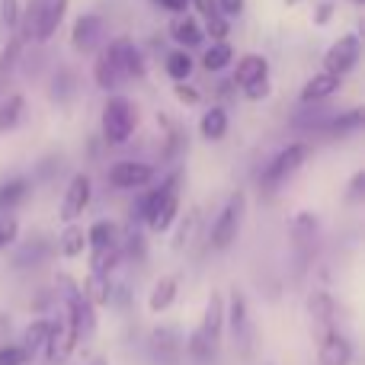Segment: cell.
I'll use <instances>...</instances> for the list:
<instances>
[{
  "instance_id": "6da1fadb",
  "label": "cell",
  "mask_w": 365,
  "mask_h": 365,
  "mask_svg": "<svg viewBox=\"0 0 365 365\" xmlns=\"http://www.w3.org/2000/svg\"><path fill=\"white\" fill-rule=\"evenodd\" d=\"M58 285H61V292H64V302H68V336L74 340V346L81 340H87L90 334H93V327H96V317H93V304L83 298V292L77 289L74 282H71L68 276H61L58 279Z\"/></svg>"
},
{
  "instance_id": "7a4b0ae2",
  "label": "cell",
  "mask_w": 365,
  "mask_h": 365,
  "mask_svg": "<svg viewBox=\"0 0 365 365\" xmlns=\"http://www.w3.org/2000/svg\"><path fill=\"white\" fill-rule=\"evenodd\" d=\"M244 212H247L244 192H234L231 199L225 202V208L218 212V218L212 221V231H208V247H215V250H227V247L237 240V231H240V221H244Z\"/></svg>"
},
{
  "instance_id": "3957f363",
  "label": "cell",
  "mask_w": 365,
  "mask_h": 365,
  "mask_svg": "<svg viewBox=\"0 0 365 365\" xmlns=\"http://www.w3.org/2000/svg\"><path fill=\"white\" fill-rule=\"evenodd\" d=\"M135 109L125 96H109L103 106V135L109 145H125L135 132Z\"/></svg>"
},
{
  "instance_id": "277c9868",
  "label": "cell",
  "mask_w": 365,
  "mask_h": 365,
  "mask_svg": "<svg viewBox=\"0 0 365 365\" xmlns=\"http://www.w3.org/2000/svg\"><path fill=\"white\" fill-rule=\"evenodd\" d=\"M308 160V145H302V141H295V145L282 148V151L276 154V158L269 160V167L263 170V180H259V186L266 189V192H272V189H279L285 180L292 177V173L298 170V167Z\"/></svg>"
},
{
  "instance_id": "5b68a950",
  "label": "cell",
  "mask_w": 365,
  "mask_h": 365,
  "mask_svg": "<svg viewBox=\"0 0 365 365\" xmlns=\"http://www.w3.org/2000/svg\"><path fill=\"white\" fill-rule=\"evenodd\" d=\"M359 36L356 32H346L343 38H336L334 45H330V51L324 55V74H334L343 81V74L346 71H353V64L359 61Z\"/></svg>"
},
{
  "instance_id": "8992f818",
  "label": "cell",
  "mask_w": 365,
  "mask_h": 365,
  "mask_svg": "<svg viewBox=\"0 0 365 365\" xmlns=\"http://www.w3.org/2000/svg\"><path fill=\"white\" fill-rule=\"evenodd\" d=\"M106 58L115 64V71H119L122 77H145V58L135 48L132 38H115V42H109Z\"/></svg>"
},
{
  "instance_id": "52a82bcc",
  "label": "cell",
  "mask_w": 365,
  "mask_h": 365,
  "mask_svg": "<svg viewBox=\"0 0 365 365\" xmlns=\"http://www.w3.org/2000/svg\"><path fill=\"white\" fill-rule=\"evenodd\" d=\"M317 225H321V221H317L314 212H298L295 218H292V244H295V250H298V266H304L308 253L314 250Z\"/></svg>"
},
{
  "instance_id": "ba28073f",
  "label": "cell",
  "mask_w": 365,
  "mask_h": 365,
  "mask_svg": "<svg viewBox=\"0 0 365 365\" xmlns=\"http://www.w3.org/2000/svg\"><path fill=\"white\" fill-rule=\"evenodd\" d=\"M151 177L154 170L148 164H141V160H119V164L109 167V182L115 189H138L145 182H151Z\"/></svg>"
},
{
  "instance_id": "9c48e42d",
  "label": "cell",
  "mask_w": 365,
  "mask_h": 365,
  "mask_svg": "<svg viewBox=\"0 0 365 365\" xmlns=\"http://www.w3.org/2000/svg\"><path fill=\"white\" fill-rule=\"evenodd\" d=\"M90 189H93V182H90L87 173H77V177L71 180L68 192H64V199H61V221L71 225L77 215H83V208H87V202H90Z\"/></svg>"
},
{
  "instance_id": "30bf717a",
  "label": "cell",
  "mask_w": 365,
  "mask_h": 365,
  "mask_svg": "<svg viewBox=\"0 0 365 365\" xmlns=\"http://www.w3.org/2000/svg\"><path fill=\"white\" fill-rule=\"evenodd\" d=\"M71 42H74L77 51H96V45L103 42V19L93 16V13L81 16L71 29Z\"/></svg>"
},
{
  "instance_id": "8fae6325",
  "label": "cell",
  "mask_w": 365,
  "mask_h": 365,
  "mask_svg": "<svg viewBox=\"0 0 365 365\" xmlns=\"http://www.w3.org/2000/svg\"><path fill=\"white\" fill-rule=\"evenodd\" d=\"M231 330H234V343H237L244 353H250V314H247V302L237 289L231 292Z\"/></svg>"
},
{
  "instance_id": "7c38bea8",
  "label": "cell",
  "mask_w": 365,
  "mask_h": 365,
  "mask_svg": "<svg viewBox=\"0 0 365 365\" xmlns=\"http://www.w3.org/2000/svg\"><path fill=\"white\" fill-rule=\"evenodd\" d=\"M353 362V343L340 330H327L321 340V365H349Z\"/></svg>"
},
{
  "instance_id": "4fadbf2b",
  "label": "cell",
  "mask_w": 365,
  "mask_h": 365,
  "mask_svg": "<svg viewBox=\"0 0 365 365\" xmlns=\"http://www.w3.org/2000/svg\"><path fill=\"white\" fill-rule=\"evenodd\" d=\"M151 349H154V359L160 365H177L180 362V340H177V330L173 327H158L151 336Z\"/></svg>"
},
{
  "instance_id": "5bb4252c",
  "label": "cell",
  "mask_w": 365,
  "mask_h": 365,
  "mask_svg": "<svg viewBox=\"0 0 365 365\" xmlns=\"http://www.w3.org/2000/svg\"><path fill=\"white\" fill-rule=\"evenodd\" d=\"M336 90H340V77H334V74H314L308 83H304V90H302V103L304 106H314V103H324L327 96H334Z\"/></svg>"
},
{
  "instance_id": "9a60e30c",
  "label": "cell",
  "mask_w": 365,
  "mask_h": 365,
  "mask_svg": "<svg viewBox=\"0 0 365 365\" xmlns=\"http://www.w3.org/2000/svg\"><path fill=\"white\" fill-rule=\"evenodd\" d=\"M269 77V64H266L263 55H244L237 61V74H234V81L240 83V87H253V83L266 81Z\"/></svg>"
},
{
  "instance_id": "2e32d148",
  "label": "cell",
  "mask_w": 365,
  "mask_h": 365,
  "mask_svg": "<svg viewBox=\"0 0 365 365\" xmlns=\"http://www.w3.org/2000/svg\"><path fill=\"white\" fill-rule=\"evenodd\" d=\"M221 324H225V304H221V295H212V298H208L205 317H202V324H199V334L205 336L208 343H215V346H218Z\"/></svg>"
},
{
  "instance_id": "e0dca14e",
  "label": "cell",
  "mask_w": 365,
  "mask_h": 365,
  "mask_svg": "<svg viewBox=\"0 0 365 365\" xmlns=\"http://www.w3.org/2000/svg\"><path fill=\"white\" fill-rule=\"evenodd\" d=\"M48 253H51L48 240H45V237H32L29 244H23L16 250V257H13V266H16V269H29V266L45 263V259H48Z\"/></svg>"
},
{
  "instance_id": "ac0fdd59",
  "label": "cell",
  "mask_w": 365,
  "mask_h": 365,
  "mask_svg": "<svg viewBox=\"0 0 365 365\" xmlns=\"http://www.w3.org/2000/svg\"><path fill=\"white\" fill-rule=\"evenodd\" d=\"M170 36L177 45H186V48H195V45H202V29L199 23H195L189 13H182V16L170 19ZM182 48V51H186Z\"/></svg>"
},
{
  "instance_id": "d6986e66",
  "label": "cell",
  "mask_w": 365,
  "mask_h": 365,
  "mask_svg": "<svg viewBox=\"0 0 365 365\" xmlns=\"http://www.w3.org/2000/svg\"><path fill=\"white\" fill-rule=\"evenodd\" d=\"M26 195H29V180L26 177L4 180L0 182V215H10V208H16Z\"/></svg>"
},
{
  "instance_id": "ffe728a7",
  "label": "cell",
  "mask_w": 365,
  "mask_h": 365,
  "mask_svg": "<svg viewBox=\"0 0 365 365\" xmlns=\"http://www.w3.org/2000/svg\"><path fill=\"white\" fill-rule=\"evenodd\" d=\"M362 122H365V113H362V109H349V113L330 115V122H324V132L334 135V138H343V135L359 132Z\"/></svg>"
},
{
  "instance_id": "44dd1931",
  "label": "cell",
  "mask_w": 365,
  "mask_h": 365,
  "mask_svg": "<svg viewBox=\"0 0 365 365\" xmlns=\"http://www.w3.org/2000/svg\"><path fill=\"white\" fill-rule=\"evenodd\" d=\"M199 132H202V138H205V141H218V138H225V132H227V113H225L221 106L205 109Z\"/></svg>"
},
{
  "instance_id": "7402d4cb",
  "label": "cell",
  "mask_w": 365,
  "mask_h": 365,
  "mask_svg": "<svg viewBox=\"0 0 365 365\" xmlns=\"http://www.w3.org/2000/svg\"><path fill=\"white\" fill-rule=\"evenodd\" d=\"M19 55H23V42H19V36H10V42L0 51V93L6 90V81H10L13 71H16Z\"/></svg>"
},
{
  "instance_id": "603a6c76",
  "label": "cell",
  "mask_w": 365,
  "mask_h": 365,
  "mask_svg": "<svg viewBox=\"0 0 365 365\" xmlns=\"http://www.w3.org/2000/svg\"><path fill=\"white\" fill-rule=\"evenodd\" d=\"M23 109H26V103H23V96H19V93H10L4 103H0V135L13 132V128L19 125V119H23Z\"/></svg>"
},
{
  "instance_id": "cb8c5ba5",
  "label": "cell",
  "mask_w": 365,
  "mask_h": 365,
  "mask_svg": "<svg viewBox=\"0 0 365 365\" xmlns=\"http://www.w3.org/2000/svg\"><path fill=\"white\" fill-rule=\"evenodd\" d=\"M119 259H122L119 244L103 247V250H93V257H90V269H93V276H109V272L119 266Z\"/></svg>"
},
{
  "instance_id": "d4e9b609",
  "label": "cell",
  "mask_w": 365,
  "mask_h": 365,
  "mask_svg": "<svg viewBox=\"0 0 365 365\" xmlns=\"http://www.w3.org/2000/svg\"><path fill=\"white\" fill-rule=\"evenodd\" d=\"M177 208H180L177 192H170L158 208H154V215L148 218V225H151L154 231H170V227H173V218H177Z\"/></svg>"
},
{
  "instance_id": "484cf974",
  "label": "cell",
  "mask_w": 365,
  "mask_h": 365,
  "mask_svg": "<svg viewBox=\"0 0 365 365\" xmlns=\"http://www.w3.org/2000/svg\"><path fill=\"white\" fill-rule=\"evenodd\" d=\"M173 298H177V279L167 276V279H160V282L154 285L151 298H148V308H151L154 314H158V311H167L173 304Z\"/></svg>"
},
{
  "instance_id": "4316f807",
  "label": "cell",
  "mask_w": 365,
  "mask_h": 365,
  "mask_svg": "<svg viewBox=\"0 0 365 365\" xmlns=\"http://www.w3.org/2000/svg\"><path fill=\"white\" fill-rule=\"evenodd\" d=\"M93 77H96V87H100V90H106V93H109V90H115V87H119L122 81H125V77H122L119 71H115V64H113V61H109V58H106V51H103V55L96 58Z\"/></svg>"
},
{
  "instance_id": "83f0119b",
  "label": "cell",
  "mask_w": 365,
  "mask_h": 365,
  "mask_svg": "<svg viewBox=\"0 0 365 365\" xmlns=\"http://www.w3.org/2000/svg\"><path fill=\"white\" fill-rule=\"evenodd\" d=\"M83 298H87L90 304H109L113 302V282H109V276H93V272H90L87 285H83Z\"/></svg>"
},
{
  "instance_id": "f1b7e54d",
  "label": "cell",
  "mask_w": 365,
  "mask_h": 365,
  "mask_svg": "<svg viewBox=\"0 0 365 365\" xmlns=\"http://www.w3.org/2000/svg\"><path fill=\"white\" fill-rule=\"evenodd\" d=\"M83 247H87V234H83V227H77V225L64 227L61 240H58V250H61L68 259H74V257L83 253Z\"/></svg>"
},
{
  "instance_id": "f546056e",
  "label": "cell",
  "mask_w": 365,
  "mask_h": 365,
  "mask_svg": "<svg viewBox=\"0 0 365 365\" xmlns=\"http://www.w3.org/2000/svg\"><path fill=\"white\" fill-rule=\"evenodd\" d=\"M308 311L317 324H324V327L330 330V324H334V302H330L327 292H314L311 302H308Z\"/></svg>"
},
{
  "instance_id": "4dcf8cb0",
  "label": "cell",
  "mask_w": 365,
  "mask_h": 365,
  "mask_svg": "<svg viewBox=\"0 0 365 365\" xmlns=\"http://www.w3.org/2000/svg\"><path fill=\"white\" fill-rule=\"evenodd\" d=\"M48 334H51V324H48V321H32L29 327H26L23 349L32 356V353H36V349H42L45 343H48Z\"/></svg>"
},
{
  "instance_id": "1f68e13d",
  "label": "cell",
  "mask_w": 365,
  "mask_h": 365,
  "mask_svg": "<svg viewBox=\"0 0 365 365\" xmlns=\"http://www.w3.org/2000/svg\"><path fill=\"white\" fill-rule=\"evenodd\" d=\"M231 58H234L231 45H227V42H215L212 48H205V55H202V68H205V71H221V68H227V64H231Z\"/></svg>"
},
{
  "instance_id": "d6a6232c",
  "label": "cell",
  "mask_w": 365,
  "mask_h": 365,
  "mask_svg": "<svg viewBox=\"0 0 365 365\" xmlns=\"http://www.w3.org/2000/svg\"><path fill=\"white\" fill-rule=\"evenodd\" d=\"M87 244L93 250H103V247H113L115 244V225L113 221H93V227L87 231Z\"/></svg>"
},
{
  "instance_id": "836d02e7",
  "label": "cell",
  "mask_w": 365,
  "mask_h": 365,
  "mask_svg": "<svg viewBox=\"0 0 365 365\" xmlns=\"http://www.w3.org/2000/svg\"><path fill=\"white\" fill-rule=\"evenodd\" d=\"M164 68H167V74H170L173 81H177V83H182V81H186L189 74H192V58H189V55H186V51H182V48H177V51H170V55H167Z\"/></svg>"
},
{
  "instance_id": "e575fe53",
  "label": "cell",
  "mask_w": 365,
  "mask_h": 365,
  "mask_svg": "<svg viewBox=\"0 0 365 365\" xmlns=\"http://www.w3.org/2000/svg\"><path fill=\"white\" fill-rule=\"evenodd\" d=\"M74 83H77V77H74L71 68L58 71L55 81H51V93H55V100H71V96H74Z\"/></svg>"
},
{
  "instance_id": "d590c367",
  "label": "cell",
  "mask_w": 365,
  "mask_h": 365,
  "mask_svg": "<svg viewBox=\"0 0 365 365\" xmlns=\"http://www.w3.org/2000/svg\"><path fill=\"white\" fill-rule=\"evenodd\" d=\"M186 349H189V356H192V359H199V362H208V359H215V343H208L205 336L199 334V330H195L192 336H189V343H186Z\"/></svg>"
},
{
  "instance_id": "8d00e7d4",
  "label": "cell",
  "mask_w": 365,
  "mask_h": 365,
  "mask_svg": "<svg viewBox=\"0 0 365 365\" xmlns=\"http://www.w3.org/2000/svg\"><path fill=\"white\" fill-rule=\"evenodd\" d=\"M16 26H19V0H0V29L13 36Z\"/></svg>"
},
{
  "instance_id": "74e56055",
  "label": "cell",
  "mask_w": 365,
  "mask_h": 365,
  "mask_svg": "<svg viewBox=\"0 0 365 365\" xmlns=\"http://www.w3.org/2000/svg\"><path fill=\"white\" fill-rule=\"evenodd\" d=\"M205 29H208V36H212L215 42H225V38H227V29H231V23H227L221 13H212V16H205Z\"/></svg>"
},
{
  "instance_id": "f35d334b",
  "label": "cell",
  "mask_w": 365,
  "mask_h": 365,
  "mask_svg": "<svg viewBox=\"0 0 365 365\" xmlns=\"http://www.w3.org/2000/svg\"><path fill=\"white\" fill-rule=\"evenodd\" d=\"M16 234H19L16 218H13V215H0V250H6V247L16 240Z\"/></svg>"
},
{
  "instance_id": "ab89813d",
  "label": "cell",
  "mask_w": 365,
  "mask_h": 365,
  "mask_svg": "<svg viewBox=\"0 0 365 365\" xmlns=\"http://www.w3.org/2000/svg\"><path fill=\"white\" fill-rule=\"evenodd\" d=\"M29 353L23 346H0V365H26Z\"/></svg>"
},
{
  "instance_id": "60d3db41",
  "label": "cell",
  "mask_w": 365,
  "mask_h": 365,
  "mask_svg": "<svg viewBox=\"0 0 365 365\" xmlns=\"http://www.w3.org/2000/svg\"><path fill=\"white\" fill-rule=\"evenodd\" d=\"M365 199V173H353V180H349V189H346V202L349 205H359Z\"/></svg>"
},
{
  "instance_id": "b9f144b4",
  "label": "cell",
  "mask_w": 365,
  "mask_h": 365,
  "mask_svg": "<svg viewBox=\"0 0 365 365\" xmlns=\"http://www.w3.org/2000/svg\"><path fill=\"white\" fill-rule=\"evenodd\" d=\"M125 253L132 259H145V237H141V231H128L125 237Z\"/></svg>"
},
{
  "instance_id": "7bdbcfd3",
  "label": "cell",
  "mask_w": 365,
  "mask_h": 365,
  "mask_svg": "<svg viewBox=\"0 0 365 365\" xmlns=\"http://www.w3.org/2000/svg\"><path fill=\"white\" fill-rule=\"evenodd\" d=\"M247 0H215V10L221 13V16H237L240 10H244Z\"/></svg>"
},
{
  "instance_id": "ee69618b",
  "label": "cell",
  "mask_w": 365,
  "mask_h": 365,
  "mask_svg": "<svg viewBox=\"0 0 365 365\" xmlns=\"http://www.w3.org/2000/svg\"><path fill=\"white\" fill-rule=\"evenodd\" d=\"M244 96H247V100H263V96H269V77H266V81H259V83H253V87H247Z\"/></svg>"
},
{
  "instance_id": "f6af8a7d",
  "label": "cell",
  "mask_w": 365,
  "mask_h": 365,
  "mask_svg": "<svg viewBox=\"0 0 365 365\" xmlns=\"http://www.w3.org/2000/svg\"><path fill=\"white\" fill-rule=\"evenodd\" d=\"M177 100L186 103V106H195V103H199V90L186 87V83H177Z\"/></svg>"
},
{
  "instance_id": "bcb514c9",
  "label": "cell",
  "mask_w": 365,
  "mask_h": 365,
  "mask_svg": "<svg viewBox=\"0 0 365 365\" xmlns=\"http://www.w3.org/2000/svg\"><path fill=\"white\" fill-rule=\"evenodd\" d=\"M154 4H160L164 10H170V13H180V16L189 10V0H154Z\"/></svg>"
},
{
  "instance_id": "7dc6e473",
  "label": "cell",
  "mask_w": 365,
  "mask_h": 365,
  "mask_svg": "<svg viewBox=\"0 0 365 365\" xmlns=\"http://www.w3.org/2000/svg\"><path fill=\"white\" fill-rule=\"evenodd\" d=\"M195 218H199V212H189V218L182 221V231L177 234V247H182V240H186L189 234H192V225H195Z\"/></svg>"
},
{
  "instance_id": "c3c4849f",
  "label": "cell",
  "mask_w": 365,
  "mask_h": 365,
  "mask_svg": "<svg viewBox=\"0 0 365 365\" xmlns=\"http://www.w3.org/2000/svg\"><path fill=\"white\" fill-rule=\"evenodd\" d=\"M330 13H334V4H321L317 6V13H314V23H330Z\"/></svg>"
},
{
  "instance_id": "681fc988",
  "label": "cell",
  "mask_w": 365,
  "mask_h": 365,
  "mask_svg": "<svg viewBox=\"0 0 365 365\" xmlns=\"http://www.w3.org/2000/svg\"><path fill=\"white\" fill-rule=\"evenodd\" d=\"M189 4H195V6H199V10H202V16H212V13H218V10H215V4H212V0H189Z\"/></svg>"
},
{
  "instance_id": "f907efd6",
  "label": "cell",
  "mask_w": 365,
  "mask_h": 365,
  "mask_svg": "<svg viewBox=\"0 0 365 365\" xmlns=\"http://www.w3.org/2000/svg\"><path fill=\"white\" fill-rule=\"evenodd\" d=\"M285 4H302V0H285Z\"/></svg>"
},
{
  "instance_id": "816d5d0a",
  "label": "cell",
  "mask_w": 365,
  "mask_h": 365,
  "mask_svg": "<svg viewBox=\"0 0 365 365\" xmlns=\"http://www.w3.org/2000/svg\"><path fill=\"white\" fill-rule=\"evenodd\" d=\"M93 365H106V362H100V359H96V362H93Z\"/></svg>"
},
{
  "instance_id": "f5cc1de1",
  "label": "cell",
  "mask_w": 365,
  "mask_h": 365,
  "mask_svg": "<svg viewBox=\"0 0 365 365\" xmlns=\"http://www.w3.org/2000/svg\"><path fill=\"white\" fill-rule=\"evenodd\" d=\"M356 4H362V0H356Z\"/></svg>"
}]
</instances>
